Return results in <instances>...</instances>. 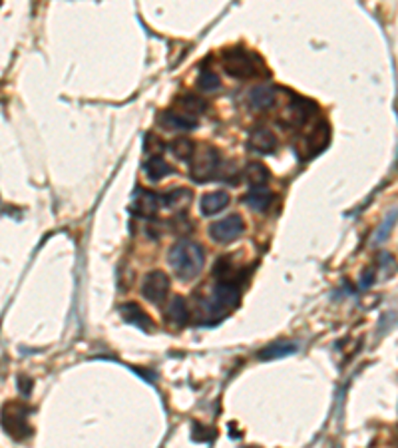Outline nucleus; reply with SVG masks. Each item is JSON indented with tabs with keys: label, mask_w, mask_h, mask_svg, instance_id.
Here are the masks:
<instances>
[{
	"label": "nucleus",
	"mask_w": 398,
	"mask_h": 448,
	"mask_svg": "<svg viewBox=\"0 0 398 448\" xmlns=\"http://www.w3.org/2000/svg\"><path fill=\"white\" fill-rule=\"evenodd\" d=\"M249 146H251V150H255L257 153L267 155V153L275 152V148H277V138H275V133L271 132V130H267V128H255L253 132L249 133Z\"/></svg>",
	"instance_id": "1a4fd4ad"
},
{
	"label": "nucleus",
	"mask_w": 398,
	"mask_h": 448,
	"mask_svg": "<svg viewBox=\"0 0 398 448\" xmlns=\"http://www.w3.org/2000/svg\"><path fill=\"white\" fill-rule=\"evenodd\" d=\"M191 202V192L189 190H173L161 197V204L166 207H183Z\"/></svg>",
	"instance_id": "412c9836"
},
{
	"label": "nucleus",
	"mask_w": 398,
	"mask_h": 448,
	"mask_svg": "<svg viewBox=\"0 0 398 448\" xmlns=\"http://www.w3.org/2000/svg\"><path fill=\"white\" fill-rule=\"evenodd\" d=\"M247 102L253 110H267V108H271L275 104V90L269 84L255 86L247 94Z\"/></svg>",
	"instance_id": "9b49d317"
},
{
	"label": "nucleus",
	"mask_w": 398,
	"mask_h": 448,
	"mask_svg": "<svg viewBox=\"0 0 398 448\" xmlns=\"http://www.w3.org/2000/svg\"><path fill=\"white\" fill-rule=\"evenodd\" d=\"M159 126L166 128L169 132H189L198 128V120L191 114H176V112H163L159 116Z\"/></svg>",
	"instance_id": "6e6552de"
},
{
	"label": "nucleus",
	"mask_w": 398,
	"mask_h": 448,
	"mask_svg": "<svg viewBox=\"0 0 398 448\" xmlns=\"http://www.w3.org/2000/svg\"><path fill=\"white\" fill-rule=\"evenodd\" d=\"M397 217H398V212L392 215V217H387V219H384V224L380 225V227L377 229V234H375V244H382V241L387 239L388 231L392 229V224L397 222Z\"/></svg>",
	"instance_id": "393cba45"
},
{
	"label": "nucleus",
	"mask_w": 398,
	"mask_h": 448,
	"mask_svg": "<svg viewBox=\"0 0 398 448\" xmlns=\"http://www.w3.org/2000/svg\"><path fill=\"white\" fill-rule=\"evenodd\" d=\"M141 293H144V297L148 299L149 303H154V305L163 303V299H166L169 293V277L166 275L163 271H151V273H148V275L144 277Z\"/></svg>",
	"instance_id": "423d86ee"
},
{
	"label": "nucleus",
	"mask_w": 398,
	"mask_h": 448,
	"mask_svg": "<svg viewBox=\"0 0 398 448\" xmlns=\"http://www.w3.org/2000/svg\"><path fill=\"white\" fill-rule=\"evenodd\" d=\"M199 88H201V90H208V92H211V90H217L219 88L217 74L211 70L201 72V74H199Z\"/></svg>",
	"instance_id": "b1692460"
},
{
	"label": "nucleus",
	"mask_w": 398,
	"mask_h": 448,
	"mask_svg": "<svg viewBox=\"0 0 398 448\" xmlns=\"http://www.w3.org/2000/svg\"><path fill=\"white\" fill-rule=\"evenodd\" d=\"M243 229H245L243 217L237 214H231L227 215L225 219H219L215 224H211V227H209V235H211V239L217 241V244H229V241L237 239L239 235L243 234Z\"/></svg>",
	"instance_id": "39448f33"
},
{
	"label": "nucleus",
	"mask_w": 398,
	"mask_h": 448,
	"mask_svg": "<svg viewBox=\"0 0 398 448\" xmlns=\"http://www.w3.org/2000/svg\"><path fill=\"white\" fill-rule=\"evenodd\" d=\"M328 142V126L327 124H321L318 128H315L313 136L305 142V148L308 150V155H315L318 150H323Z\"/></svg>",
	"instance_id": "6ab92c4d"
},
{
	"label": "nucleus",
	"mask_w": 398,
	"mask_h": 448,
	"mask_svg": "<svg viewBox=\"0 0 398 448\" xmlns=\"http://www.w3.org/2000/svg\"><path fill=\"white\" fill-rule=\"evenodd\" d=\"M397 447H398V440H397Z\"/></svg>",
	"instance_id": "bb28decb"
},
{
	"label": "nucleus",
	"mask_w": 398,
	"mask_h": 448,
	"mask_svg": "<svg viewBox=\"0 0 398 448\" xmlns=\"http://www.w3.org/2000/svg\"><path fill=\"white\" fill-rule=\"evenodd\" d=\"M307 112H308V104L297 100V102L289 108L287 116L291 118V124H293V126H298V124H303L308 118Z\"/></svg>",
	"instance_id": "4be33fe9"
},
{
	"label": "nucleus",
	"mask_w": 398,
	"mask_h": 448,
	"mask_svg": "<svg viewBox=\"0 0 398 448\" xmlns=\"http://www.w3.org/2000/svg\"><path fill=\"white\" fill-rule=\"evenodd\" d=\"M159 204H161V197L154 194V192H144V190H139L138 194H136V214L138 215H154L156 212L159 209Z\"/></svg>",
	"instance_id": "ddd939ff"
},
{
	"label": "nucleus",
	"mask_w": 398,
	"mask_h": 448,
	"mask_svg": "<svg viewBox=\"0 0 398 448\" xmlns=\"http://www.w3.org/2000/svg\"><path fill=\"white\" fill-rule=\"evenodd\" d=\"M239 303V289L231 281H217V285L213 287V295L209 299V311H225Z\"/></svg>",
	"instance_id": "0eeeda50"
},
{
	"label": "nucleus",
	"mask_w": 398,
	"mask_h": 448,
	"mask_svg": "<svg viewBox=\"0 0 398 448\" xmlns=\"http://www.w3.org/2000/svg\"><path fill=\"white\" fill-rule=\"evenodd\" d=\"M179 104L183 106V110H188L191 114H199L203 110H208V102L203 98H198V96H183Z\"/></svg>",
	"instance_id": "5701e85b"
},
{
	"label": "nucleus",
	"mask_w": 398,
	"mask_h": 448,
	"mask_svg": "<svg viewBox=\"0 0 398 448\" xmlns=\"http://www.w3.org/2000/svg\"><path fill=\"white\" fill-rule=\"evenodd\" d=\"M119 315L124 317V321H126V323L138 327V329H141V331H149V329H154V323H151L149 315L138 305V303H124V305L119 307Z\"/></svg>",
	"instance_id": "9d476101"
},
{
	"label": "nucleus",
	"mask_w": 398,
	"mask_h": 448,
	"mask_svg": "<svg viewBox=\"0 0 398 448\" xmlns=\"http://www.w3.org/2000/svg\"><path fill=\"white\" fill-rule=\"evenodd\" d=\"M295 351H297V345H295V343H275V345L265 346V349L259 353V359H261V361L283 359V356L293 355Z\"/></svg>",
	"instance_id": "a211bd4d"
},
{
	"label": "nucleus",
	"mask_w": 398,
	"mask_h": 448,
	"mask_svg": "<svg viewBox=\"0 0 398 448\" xmlns=\"http://www.w3.org/2000/svg\"><path fill=\"white\" fill-rule=\"evenodd\" d=\"M171 172H173L171 165L163 158H159V155H151L148 162H146V173H148V177L151 182H159L161 177H166Z\"/></svg>",
	"instance_id": "dca6fc26"
},
{
	"label": "nucleus",
	"mask_w": 398,
	"mask_h": 448,
	"mask_svg": "<svg viewBox=\"0 0 398 448\" xmlns=\"http://www.w3.org/2000/svg\"><path fill=\"white\" fill-rule=\"evenodd\" d=\"M166 317H168L171 323H176V325H185V321H188L189 317V311H188V303H185V299L183 297H173L171 301H169L168 305V311H166Z\"/></svg>",
	"instance_id": "2eb2a0df"
},
{
	"label": "nucleus",
	"mask_w": 398,
	"mask_h": 448,
	"mask_svg": "<svg viewBox=\"0 0 398 448\" xmlns=\"http://www.w3.org/2000/svg\"><path fill=\"white\" fill-rule=\"evenodd\" d=\"M219 168V153L215 148L211 146H203L199 152H195L193 155V162H191V177L203 184V182H209L215 173H217Z\"/></svg>",
	"instance_id": "f03ea898"
},
{
	"label": "nucleus",
	"mask_w": 398,
	"mask_h": 448,
	"mask_svg": "<svg viewBox=\"0 0 398 448\" xmlns=\"http://www.w3.org/2000/svg\"><path fill=\"white\" fill-rule=\"evenodd\" d=\"M243 204L255 212H265L273 204V192H269L267 187H251V192L243 197Z\"/></svg>",
	"instance_id": "f8f14e48"
},
{
	"label": "nucleus",
	"mask_w": 398,
	"mask_h": 448,
	"mask_svg": "<svg viewBox=\"0 0 398 448\" xmlns=\"http://www.w3.org/2000/svg\"><path fill=\"white\" fill-rule=\"evenodd\" d=\"M169 150L171 153L178 158V160H193V155H195V143L191 142L189 138H178V140H173V142L169 143Z\"/></svg>",
	"instance_id": "aec40b11"
},
{
	"label": "nucleus",
	"mask_w": 398,
	"mask_h": 448,
	"mask_svg": "<svg viewBox=\"0 0 398 448\" xmlns=\"http://www.w3.org/2000/svg\"><path fill=\"white\" fill-rule=\"evenodd\" d=\"M245 180L251 184V187H263L269 180V170L259 162L247 163V168H245Z\"/></svg>",
	"instance_id": "f3484780"
},
{
	"label": "nucleus",
	"mask_w": 398,
	"mask_h": 448,
	"mask_svg": "<svg viewBox=\"0 0 398 448\" xmlns=\"http://www.w3.org/2000/svg\"><path fill=\"white\" fill-rule=\"evenodd\" d=\"M223 68L233 78H249L255 74V62L249 52L233 48L223 54Z\"/></svg>",
	"instance_id": "20e7f679"
},
{
	"label": "nucleus",
	"mask_w": 398,
	"mask_h": 448,
	"mask_svg": "<svg viewBox=\"0 0 398 448\" xmlns=\"http://www.w3.org/2000/svg\"><path fill=\"white\" fill-rule=\"evenodd\" d=\"M2 427L6 430V435H10L16 440H22L30 435V427L26 422V408L12 403L9 407H4V417H2Z\"/></svg>",
	"instance_id": "7ed1b4c3"
},
{
	"label": "nucleus",
	"mask_w": 398,
	"mask_h": 448,
	"mask_svg": "<svg viewBox=\"0 0 398 448\" xmlns=\"http://www.w3.org/2000/svg\"><path fill=\"white\" fill-rule=\"evenodd\" d=\"M18 383H20V390H22L24 395H28V393H30V378L20 377Z\"/></svg>",
	"instance_id": "a878e982"
},
{
	"label": "nucleus",
	"mask_w": 398,
	"mask_h": 448,
	"mask_svg": "<svg viewBox=\"0 0 398 448\" xmlns=\"http://www.w3.org/2000/svg\"><path fill=\"white\" fill-rule=\"evenodd\" d=\"M229 204V194L225 192H211L201 197V214L203 215H213L225 209Z\"/></svg>",
	"instance_id": "4468645a"
},
{
	"label": "nucleus",
	"mask_w": 398,
	"mask_h": 448,
	"mask_svg": "<svg viewBox=\"0 0 398 448\" xmlns=\"http://www.w3.org/2000/svg\"><path fill=\"white\" fill-rule=\"evenodd\" d=\"M168 261L173 269V273L181 281H191L201 273L205 257H203V247L193 241H178L169 249Z\"/></svg>",
	"instance_id": "f257e3e1"
}]
</instances>
